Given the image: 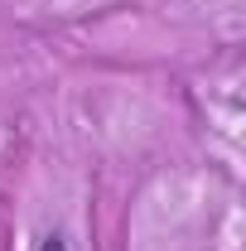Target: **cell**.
Returning a JSON list of instances; mask_svg holds the SVG:
<instances>
[{
    "label": "cell",
    "mask_w": 246,
    "mask_h": 251,
    "mask_svg": "<svg viewBox=\"0 0 246 251\" xmlns=\"http://www.w3.org/2000/svg\"><path fill=\"white\" fill-rule=\"evenodd\" d=\"M39 251H68V242H63L58 232H49V237H44V242H39Z\"/></svg>",
    "instance_id": "1"
}]
</instances>
